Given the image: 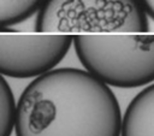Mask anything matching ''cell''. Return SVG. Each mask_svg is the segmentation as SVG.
Segmentation results:
<instances>
[{"label": "cell", "instance_id": "1", "mask_svg": "<svg viewBox=\"0 0 154 136\" xmlns=\"http://www.w3.org/2000/svg\"><path fill=\"white\" fill-rule=\"evenodd\" d=\"M109 85L87 70L54 69L32 79L17 102L16 136H122Z\"/></svg>", "mask_w": 154, "mask_h": 136}, {"label": "cell", "instance_id": "2", "mask_svg": "<svg viewBox=\"0 0 154 136\" xmlns=\"http://www.w3.org/2000/svg\"><path fill=\"white\" fill-rule=\"evenodd\" d=\"M76 55L93 76L117 88L154 82V35H73Z\"/></svg>", "mask_w": 154, "mask_h": 136}, {"label": "cell", "instance_id": "3", "mask_svg": "<svg viewBox=\"0 0 154 136\" xmlns=\"http://www.w3.org/2000/svg\"><path fill=\"white\" fill-rule=\"evenodd\" d=\"M148 28L141 0H45L35 22L43 34H136Z\"/></svg>", "mask_w": 154, "mask_h": 136}, {"label": "cell", "instance_id": "4", "mask_svg": "<svg viewBox=\"0 0 154 136\" xmlns=\"http://www.w3.org/2000/svg\"><path fill=\"white\" fill-rule=\"evenodd\" d=\"M73 46L70 34H20L1 29L0 72L11 78L40 77L65 58Z\"/></svg>", "mask_w": 154, "mask_h": 136}, {"label": "cell", "instance_id": "5", "mask_svg": "<svg viewBox=\"0 0 154 136\" xmlns=\"http://www.w3.org/2000/svg\"><path fill=\"white\" fill-rule=\"evenodd\" d=\"M122 136H154V83L142 89L128 105Z\"/></svg>", "mask_w": 154, "mask_h": 136}, {"label": "cell", "instance_id": "6", "mask_svg": "<svg viewBox=\"0 0 154 136\" xmlns=\"http://www.w3.org/2000/svg\"><path fill=\"white\" fill-rule=\"evenodd\" d=\"M45 0H0L1 29L24 22L38 12Z\"/></svg>", "mask_w": 154, "mask_h": 136}, {"label": "cell", "instance_id": "7", "mask_svg": "<svg viewBox=\"0 0 154 136\" xmlns=\"http://www.w3.org/2000/svg\"><path fill=\"white\" fill-rule=\"evenodd\" d=\"M17 105L7 81L0 79V136H11L16 128Z\"/></svg>", "mask_w": 154, "mask_h": 136}, {"label": "cell", "instance_id": "8", "mask_svg": "<svg viewBox=\"0 0 154 136\" xmlns=\"http://www.w3.org/2000/svg\"><path fill=\"white\" fill-rule=\"evenodd\" d=\"M147 14L154 19V0H141Z\"/></svg>", "mask_w": 154, "mask_h": 136}]
</instances>
